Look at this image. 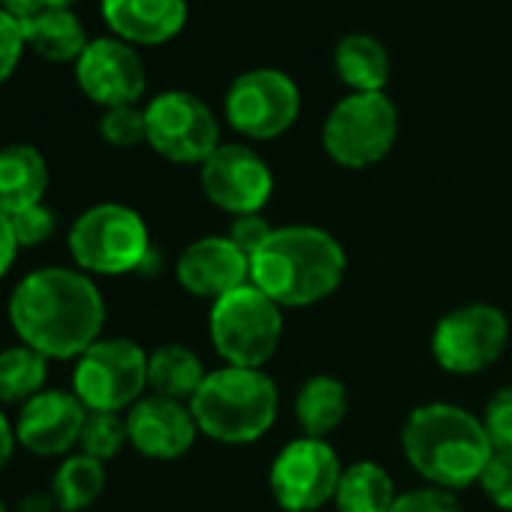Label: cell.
<instances>
[{"instance_id": "obj_25", "label": "cell", "mask_w": 512, "mask_h": 512, "mask_svg": "<svg viewBox=\"0 0 512 512\" xmlns=\"http://www.w3.org/2000/svg\"><path fill=\"white\" fill-rule=\"evenodd\" d=\"M106 488V467L103 461L79 452L61 461L52 479V497L61 512H82L88 509Z\"/></svg>"}, {"instance_id": "obj_17", "label": "cell", "mask_w": 512, "mask_h": 512, "mask_svg": "<svg viewBox=\"0 0 512 512\" xmlns=\"http://www.w3.org/2000/svg\"><path fill=\"white\" fill-rule=\"evenodd\" d=\"M85 404L64 389H43L31 398L16 422V440L43 458H55L79 446V434L85 425Z\"/></svg>"}, {"instance_id": "obj_2", "label": "cell", "mask_w": 512, "mask_h": 512, "mask_svg": "<svg viewBox=\"0 0 512 512\" xmlns=\"http://www.w3.org/2000/svg\"><path fill=\"white\" fill-rule=\"evenodd\" d=\"M347 275L344 244L308 223L275 226L253 253L250 284L281 308H311L338 293Z\"/></svg>"}, {"instance_id": "obj_5", "label": "cell", "mask_w": 512, "mask_h": 512, "mask_svg": "<svg viewBox=\"0 0 512 512\" xmlns=\"http://www.w3.org/2000/svg\"><path fill=\"white\" fill-rule=\"evenodd\" d=\"M67 244L79 272L103 278L142 272L154 253L142 214L121 202H100L82 211L67 232Z\"/></svg>"}, {"instance_id": "obj_23", "label": "cell", "mask_w": 512, "mask_h": 512, "mask_svg": "<svg viewBox=\"0 0 512 512\" xmlns=\"http://www.w3.org/2000/svg\"><path fill=\"white\" fill-rule=\"evenodd\" d=\"M22 28H25L28 49L52 64L79 61L82 52L88 49L85 28L73 16V10H43V13L25 19Z\"/></svg>"}, {"instance_id": "obj_38", "label": "cell", "mask_w": 512, "mask_h": 512, "mask_svg": "<svg viewBox=\"0 0 512 512\" xmlns=\"http://www.w3.org/2000/svg\"><path fill=\"white\" fill-rule=\"evenodd\" d=\"M52 509H58L52 494H28V497H22L16 512H52Z\"/></svg>"}, {"instance_id": "obj_27", "label": "cell", "mask_w": 512, "mask_h": 512, "mask_svg": "<svg viewBox=\"0 0 512 512\" xmlns=\"http://www.w3.org/2000/svg\"><path fill=\"white\" fill-rule=\"evenodd\" d=\"M130 443L127 437V419L121 413H100L88 410L82 434H79V449L97 461L115 458L124 446Z\"/></svg>"}, {"instance_id": "obj_22", "label": "cell", "mask_w": 512, "mask_h": 512, "mask_svg": "<svg viewBox=\"0 0 512 512\" xmlns=\"http://www.w3.org/2000/svg\"><path fill=\"white\" fill-rule=\"evenodd\" d=\"M205 377H208V371H205L202 359L184 344H163L154 353H148L151 395L190 404V398L199 392Z\"/></svg>"}, {"instance_id": "obj_33", "label": "cell", "mask_w": 512, "mask_h": 512, "mask_svg": "<svg viewBox=\"0 0 512 512\" xmlns=\"http://www.w3.org/2000/svg\"><path fill=\"white\" fill-rule=\"evenodd\" d=\"M25 28L16 16H10L7 10H0V85H4L19 61H22V52H25Z\"/></svg>"}, {"instance_id": "obj_6", "label": "cell", "mask_w": 512, "mask_h": 512, "mask_svg": "<svg viewBox=\"0 0 512 512\" xmlns=\"http://www.w3.org/2000/svg\"><path fill=\"white\" fill-rule=\"evenodd\" d=\"M208 335L214 353L232 368H263L281 347L284 308L253 284H244L211 305Z\"/></svg>"}, {"instance_id": "obj_10", "label": "cell", "mask_w": 512, "mask_h": 512, "mask_svg": "<svg viewBox=\"0 0 512 512\" xmlns=\"http://www.w3.org/2000/svg\"><path fill=\"white\" fill-rule=\"evenodd\" d=\"M226 121L235 133L266 142L284 136L299 112H302V94L293 76L275 67H256L241 73L223 100Z\"/></svg>"}, {"instance_id": "obj_9", "label": "cell", "mask_w": 512, "mask_h": 512, "mask_svg": "<svg viewBox=\"0 0 512 512\" xmlns=\"http://www.w3.org/2000/svg\"><path fill=\"white\" fill-rule=\"evenodd\" d=\"M509 347V317L488 302H470L434 326L431 335V356L434 362L455 374L473 377L488 371Z\"/></svg>"}, {"instance_id": "obj_13", "label": "cell", "mask_w": 512, "mask_h": 512, "mask_svg": "<svg viewBox=\"0 0 512 512\" xmlns=\"http://www.w3.org/2000/svg\"><path fill=\"white\" fill-rule=\"evenodd\" d=\"M199 181L208 202L232 217L263 214V208L275 193L272 166L241 142L220 145L199 166Z\"/></svg>"}, {"instance_id": "obj_37", "label": "cell", "mask_w": 512, "mask_h": 512, "mask_svg": "<svg viewBox=\"0 0 512 512\" xmlns=\"http://www.w3.org/2000/svg\"><path fill=\"white\" fill-rule=\"evenodd\" d=\"M16 428L10 425V419L4 416V410H0V470H4L13 458V449H16Z\"/></svg>"}, {"instance_id": "obj_29", "label": "cell", "mask_w": 512, "mask_h": 512, "mask_svg": "<svg viewBox=\"0 0 512 512\" xmlns=\"http://www.w3.org/2000/svg\"><path fill=\"white\" fill-rule=\"evenodd\" d=\"M485 434L494 446V452H509L512 455V383L497 389L482 413Z\"/></svg>"}, {"instance_id": "obj_11", "label": "cell", "mask_w": 512, "mask_h": 512, "mask_svg": "<svg viewBox=\"0 0 512 512\" xmlns=\"http://www.w3.org/2000/svg\"><path fill=\"white\" fill-rule=\"evenodd\" d=\"M148 145L169 163H205L223 142L217 115L187 91H163L145 109Z\"/></svg>"}, {"instance_id": "obj_20", "label": "cell", "mask_w": 512, "mask_h": 512, "mask_svg": "<svg viewBox=\"0 0 512 512\" xmlns=\"http://www.w3.org/2000/svg\"><path fill=\"white\" fill-rule=\"evenodd\" d=\"M335 73L350 94H380L392 73L389 52L371 34H347L335 46Z\"/></svg>"}, {"instance_id": "obj_24", "label": "cell", "mask_w": 512, "mask_h": 512, "mask_svg": "<svg viewBox=\"0 0 512 512\" xmlns=\"http://www.w3.org/2000/svg\"><path fill=\"white\" fill-rule=\"evenodd\" d=\"M395 500H398L395 479L383 464L353 461L344 467L335 491L338 512H392Z\"/></svg>"}, {"instance_id": "obj_19", "label": "cell", "mask_w": 512, "mask_h": 512, "mask_svg": "<svg viewBox=\"0 0 512 512\" xmlns=\"http://www.w3.org/2000/svg\"><path fill=\"white\" fill-rule=\"evenodd\" d=\"M49 187L46 157L34 145L0 148V214H19L43 202Z\"/></svg>"}, {"instance_id": "obj_31", "label": "cell", "mask_w": 512, "mask_h": 512, "mask_svg": "<svg viewBox=\"0 0 512 512\" xmlns=\"http://www.w3.org/2000/svg\"><path fill=\"white\" fill-rule=\"evenodd\" d=\"M476 485L482 488V494L497 509L512 512V455L509 452H494Z\"/></svg>"}, {"instance_id": "obj_7", "label": "cell", "mask_w": 512, "mask_h": 512, "mask_svg": "<svg viewBox=\"0 0 512 512\" xmlns=\"http://www.w3.org/2000/svg\"><path fill=\"white\" fill-rule=\"evenodd\" d=\"M398 127V109L383 91L347 94L323 124V148L344 169H368L395 148Z\"/></svg>"}, {"instance_id": "obj_35", "label": "cell", "mask_w": 512, "mask_h": 512, "mask_svg": "<svg viewBox=\"0 0 512 512\" xmlns=\"http://www.w3.org/2000/svg\"><path fill=\"white\" fill-rule=\"evenodd\" d=\"M16 256H19V241H16L13 223L7 214H0V278L10 275Z\"/></svg>"}, {"instance_id": "obj_3", "label": "cell", "mask_w": 512, "mask_h": 512, "mask_svg": "<svg viewBox=\"0 0 512 512\" xmlns=\"http://www.w3.org/2000/svg\"><path fill=\"white\" fill-rule=\"evenodd\" d=\"M401 452L428 485L461 491L479 482L494 446L476 413L449 401H431L413 407L404 419Z\"/></svg>"}, {"instance_id": "obj_26", "label": "cell", "mask_w": 512, "mask_h": 512, "mask_svg": "<svg viewBox=\"0 0 512 512\" xmlns=\"http://www.w3.org/2000/svg\"><path fill=\"white\" fill-rule=\"evenodd\" d=\"M49 377V359L28 344L0 350V401L28 404L37 398Z\"/></svg>"}, {"instance_id": "obj_8", "label": "cell", "mask_w": 512, "mask_h": 512, "mask_svg": "<svg viewBox=\"0 0 512 512\" xmlns=\"http://www.w3.org/2000/svg\"><path fill=\"white\" fill-rule=\"evenodd\" d=\"M148 353L130 338H100L73 368V395L85 410L121 413L145 398Z\"/></svg>"}, {"instance_id": "obj_28", "label": "cell", "mask_w": 512, "mask_h": 512, "mask_svg": "<svg viewBox=\"0 0 512 512\" xmlns=\"http://www.w3.org/2000/svg\"><path fill=\"white\" fill-rule=\"evenodd\" d=\"M100 136L115 148H133V145L148 142L145 109H136V106L106 109V115L100 118Z\"/></svg>"}, {"instance_id": "obj_18", "label": "cell", "mask_w": 512, "mask_h": 512, "mask_svg": "<svg viewBox=\"0 0 512 512\" xmlns=\"http://www.w3.org/2000/svg\"><path fill=\"white\" fill-rule=\"evenodd\" d=\"M103 19L130 46H163L181 34L187 0H103Z\"/></svg>"}, {"instance_id": "obj_4", "label": "cell", "mask_w": 512, "mask_h": 512, "mask_svg": "<svg viewBox=\"0 0 512 512\" xmlns=\"http://www.w3.org/2000/svg\"><path fill=\"white\" fill-rule=\"evenodd\" d=\"M281 392L263 368L223 365L208 371L199 392L190 398V413L214 443L247 446L266 437L278 419Z\"/></svg>"}, {"instance_id": "obj_16", "label": "cell", "mask_w": 512, "mask_h": 512, "mask_svg": "<svg viewBox=\"0 0 512 512\" xmlns=\"http://www.w3.org/2000/svg\"><path fill=\"white\" fill-rule=\"evenodd\" d=\"M124 419L130 446L151 461H175L187 455L199 434L190 404L160 395H145L127 410Z\"/></svg>"}, {"instance_id": "obj_39", "label": "cell", "mask_w": 512, "mask_h": 512, "mask_svg": "<svg viewBox=\"0 0 512 512\" xmlns=\"http://www.w3.org/2000/svg\"><path fill=\"white\" fill-rule=\"evenodd\" d=\"M0 512H10V506H7L4 500H0Z\"/></svg>"}, {"instance_id": "obj_30", "label": "cell", "mask_w": 512, "mask_h": 512, "mask_svg": "<svg viewBox=\"0 0 512 512\" xmlns=\"http://www.w3.org/2000/svg\"><path fill=\"white\" fill-rule=\"evenodd\" d=\"M13 223V232H16V241L19 247H37V244H46L55 229H58V217L49 205H34V208H25L19 214L10 217Z\"/></svg>"}, {"instance_id": "obj_36", "label": "cell", "mask_w": 512, "mask_h": 512, "mask_svg": "<svg viewBox=\"0 0 512 512\" xmlns=\"http://www.w3.org/2000/svg\"><path fill=\"white\" fill-rule=\"evenodd\" d=\"M0 10H7L10 16L25 22V19H31V16L46 10V0H0Z\"/></svg>"}, {"instance_id": "obj_21", "label": "cell", "mask_w": 512, "mask_h": 512, "mask_svg": "<svg viewBox=\"0 0 512 512\" xmlns=\"http://www.w3.org/2000/svg\"><path fill=\"white\" fill-rule=\"evenodd\" d=\"M293 410L305 437L326 440L347 419V410H350L347 386L332 374H317L302 383V389L296 392Z\"/></svg>"}, {"instance_id": "obj_32", "label": "cell", "mask_w": 512, "mask_h": 512, "mask_svg": "<svg viewBox=\"0 0 512 512\" xmlns=\"http://www.w3.org/2000/svg\"><path fill=\"white\" fill-rule=\"evenodd\" d=\"M392 512H464L455 491L437 488V485H419L410 491H401Z\"/></svg>"}, {"instance_id": "obj_12", "label": "cell", "mask_w": 512, "mask_h": 512, "mask_svg": "<svg viewBox=\"0 0 512 512\" xmlns=\"http://www.w3.org/2000/svg\"><path fill=\"white\" fill-rule=\"evenodd\" d=\"M341 473L344 467L332 443L299 437L275 455L269 491L284 512H317L326 503H335Z\"/></svg>"}, {"instance_id": "obj_34", "label": "cell", "mask_w": 512, "mask_h": 512, "mask_svg": "<svg viewBox=\"0 0 512 512\" xmlns=\"http://www.w3.org/2000/svg\"><path fill=\"white\" fill-rule=\"evenodd\" d=\"M272 232H275V226L263 214H241V217H232V226L226 235L247 260H253V253L269 241Z\"/></svg>"}, {"instance_id": "obj_15", "label": "cell", "mask_w": 512, "mask_h": 512, "mask_svg": "<svg viewBox=\"0 0 512 512\" xmlns=\"http://www.w3.org/2000/svg\"><path fill=\"white\" fill-rule=\"evenodd\" d=\"M175 278L184 293L214 305L226 293L250 284V260L229 241V235H205L181 250Z\"/></svg>"}, {"instance_id": "obj_14", "label": "cell", "mask_w": 512, "mask_h": 512, "mask_svg": "<svg viewBox=\"0 0 512 512\" xmlns=\"http://www.w3.org/2000/svg\"><path fill=\"white\" fill-rule=\"evenodd\" d=\"M76 82L88 100L103 109L136 106L145 94V64L124 40H94L76 61Z\"/></svg>"}, {"instance_id": "obj_1", "label": "cell", "mask_w": 512, "mask_h": 512, "mask_svg": "<svg viewBox=\"0 0 512 512\" xmlns=\"http://www.w3.org/2000/svg\"><path fill=\"white\" fill-rule=\"evenodd\" d=\"M10 323L22 344L46 359H79L100 341L106 302L91 275L49 266L16 284L10 296Z\"/></svg>"}]
</instances>
